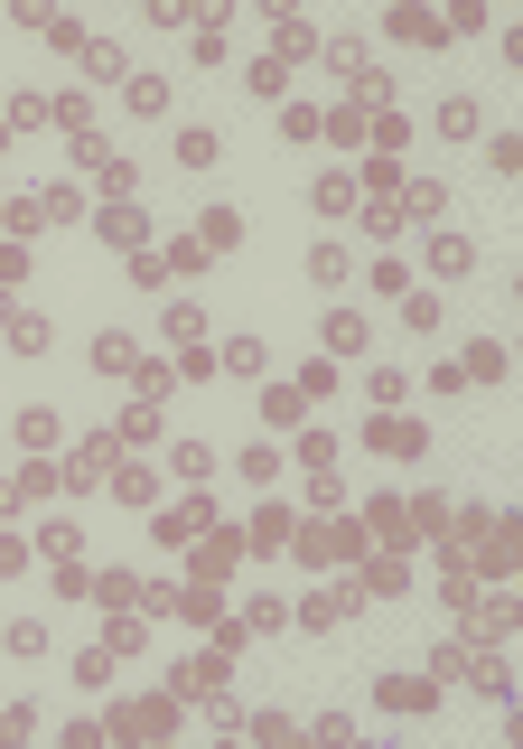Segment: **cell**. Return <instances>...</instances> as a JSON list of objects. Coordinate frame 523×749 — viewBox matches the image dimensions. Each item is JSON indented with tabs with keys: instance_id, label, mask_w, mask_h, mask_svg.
<instances>
[{
	"instance_id": "9",
	"label": "cell",
	"mask_w": 523,
	"mask_h": 749,
	"mask_svg": "<svg viewBox=\"0 0 523 749\" xmlns=\"http://www.w3.org/2000/svg\"><path fill=\"white\" fill-rule=\"evenodd\" d=\"M244 478H252V488H272V478H281V450L252 441V450H244Z\"/></svg>"
},
{
	"instance_id": "6",
	"label": "cell",
	"mask_w": 523,
	"mask_h": 749,
	"mask_svg": "<svg viewBox=\"0 0 523 749\" xmlns=\"http://www.w3.org/2000/svg\"><path fill=\"white\" fill-rule=\"evenodd\" d=\"M160 441V403H140V413H122V450H150Z\"/></svg>"
},
{
	"instance_id": "1",
	"label": "cell",
	"mask_w": 523,
	"mask_h": 749,
	"mask_svg": "<svg viewBox=\"0 0 523 749\" xmlns=\"http://www.w3.org/2000/svg\"><path fill=\"white\" fill-rule=\"evenodd\" d=\"M113 450H122V431H94V441H85V450L66 459V488H94V478L113 468Z\"/></svg>"
},
{
	"instance_id": "10",
	"label": "cell",
	"mask_w": 523,
	"mask_h": 749,
	"mask_svg": "<svg viewBox=\"0 0 523 749\" xmlns=\"http://www.w3.org/2000/svg\"><path fill=\"white\" fill-rule=\"evenodd\" d=\"M103 244H122V254H140V216H132V207H113V216H103Z\"/></svg>"
},
{
	"instance_id": "11",
	"label": "cell",
	"mask_w": 523,
	"mask_h": 749,
	"mask_svg": "<svg viewBox=\"0 0 523 749\" xmlns=\"http://www.w3.org/2000/svg\"><path fill=\"white\" fill-rule=\"evenodd\" d=\"M10 347H47V319H38V309H10Z\"/></svg>"
},
{
	"instance_id": "7",
	"label": "cell",
	"mask_w": 523,
	"mask_h": 749,
	"mask_svg": "<svg viewBox=\"0 0 523 749\" xmlns=\"http://www.w3.org/2000/svg\"><path fill=\"white\" fill-rule=\"evenodd\" d=\"M281 543H290V515L262 506V515H252V553H281Z\"/></svg>"
},
{
	"instance_id": "3",
	"label": "cell",
	"mask_w": 523,
	"mask_h": 749,
	"mask_svg": "<svg viewBox=\"0 0 523 749\" xmlns=\"http://www.w3.org/2000/svg\"><path fill=\"white\" fill-rule=\"evenodd\" d=\"M431 272H477V244L439 225V234H431Z\"/></svg>"
},
{
	"instance_id": "5",
	"label": "cell",
	"mask_w": 523,
	"mask_h": 749,
	"mask_svg": "<svg viewBox=\"0 0 523 749\" xmlns=\"http://www.w3.org/2000/svg\"><path fill=\"white\" fill-rule=\"evenodd\" d=\"M215 150H225V140L206 132V122H187V132H178V160H187V169H215Z\"/></svg>"
},
{
	"instance_id": "12",
	"label": "cell",
	"mask_w": 523,
	"mask_h": 749,
	"mask_svg": "<svg viewBox=\"0 0 523 749\" xmlns=\"http://www.w3.org/2000/svg\"><path fill=\"white\" fill-rule=\"evenodd\" d=\"M94 366H113V374H132V366H140V347H132V337H103V347H94Z\"/></svg>"
},
{
	"instance_id": "4",
	"label": "cell",
	"mask_w": 523,
	"mask_h": 749,
	"mask_svg": "<svg viewBox=\"0 0 523 749\" xmlns=\"http://www.w3.org/2000/svg\"><path fill=\"white\" fill-rule=\"evenodd\" d=\"M122 103H132V113H169V75H132Z\"/></svg>"
},
{
	"instance_id": "2",
	"label": "cell",
	"mask_w": 523,
	"mask_h": 749,
	"mask_svg": "<svg viewBox=\"0 0 523 749\" xmlns=\"http://www.w3.org/2000/svg\"><path fill=\"white\" fill-rule=\"evenodd\" d=\"M197 244H206V254H234V244H244V207H206L197 216Z\"/></svg>"
},
{
	"instance_id": "8",
	"label": "cell",
	"mask_w": 523,
	"mask_h": 749,
	"mask_svg": "<svg viewBox=\"0 0 523 749\" xmlns=\"http://www.w3.org/2000/svg\"><path fill=\"white\" fill-rule=\"evenodd\" d=\"M439 132L468 140V132H477V103H468V94H449V103H439Z\"/></svg>"
}]
</instances>
